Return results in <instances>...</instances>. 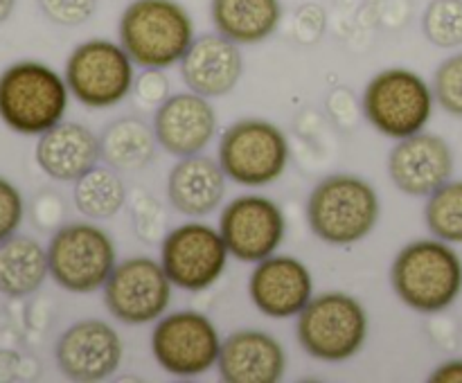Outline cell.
I'll use <instances>...</instances> for the list:
<instances>
[{
    "label": "cell",
    "mask_w": 462,
    "mask_h": 383,
    "mask_svg": "<svg viewBox=\"0 0 462 383\" xmlns=\"http://www.w3.org/2000/svg\"><path fill=\"white\" fill-rule=\"evenodd\" d=\"M391 287L409 309L436 315L462 293V260L442 239H418L402 248L391 266Z\"/></svg>",
    "instance_id": "obj_1"
},
{
    "label": "cell",
    "mask_w": 462,
    "mask_h": 383,
    "mask_svg": "<svg viewBox=\"0 0 462 383\" xmlns=\"http://www.w3.org/2000/svg\"><path fill=\"white\" fill-rule=\"evenodd\" d=\"M194 39V21L179 0H131L117 23V41L140 68L179 66Z\"/></svg>",
    "instance_id": "obj_2"
},
{
    "label": "cell",
    "mask_w": 462,
    "mask_h": 383,
    "mask_svg": "<svg viewBox=\"0 0 462 383\" xmlns=\"http://www.w3.org/2000/svg\"><path fill=\"white\" fill-rule=\"evenodd\" d=\"M382 201L373 185L356 174H329L307 198L310 230L329 246H355L379 223Z\"/></svg>",
    "instance_id": "obj_3"
},
{
    "label": "cell",
    "mask_w": 462,
    "mask_h": 383,
    "mask_svg": "<svg viewBox=\"0 0 462 383\" xmlns=\"http://www.w3.org/2000/svg\"><path fill=\"white\" fill-rule=\"evenodd\" d=\"M66 77L41 61H16L0 72V120L21 135L45 133L66 117Z\"/></svg>",
    "instance_id": "obj_4"
},
{
    "label": "cell",
    "mask_w": 462,
    "mask_h": 383,
    "mask_svg": "<svg viewBox=\"0 0 462 383\" xmlns=\"http://www.w3.org/2000/svg\"><path fill=\"white\" fill-rule=\"evenodd\" d=\"M368 311L355 296L328 291L314 296L296 315V338L307 356L323 363H343L368 341Z\"/></svg>",
    "instance_id": "obj_5"
},
{
    "label": "cell",
    "mask_w": 462,
    "mask_h": 383,
    "mask_svg": "<svg viewBox=\"0 0 462 383\" xmlns=\"http://www.w3.org/2000/svg\"><path fill=\"white\" fill-rule=\"evenodd\" d=\"M361 108L373 129L391 140H402L424 131L433 117L436 95L422 75L393 66L365 84Z\"/></svg>",
    "instance_id": "obj_6"
},
{
    "label": "cell",
    "mask_w": 462,
    "mask_h": 383,
    "mask_svg": "<svg viewBox=\"0 0 462 383\" xmlns=\"http://www.w3.org/2000/svg\"><path fill=\"white\" fill-rule=\"evenodd\" d=\"M50 278L68 293H93L106 284L117 264L111 234L90 221H72L50 234Z\"/></svg>",
    "instance_id": "obj_7"
},
{
    "label": "cell",
    "mask_w": 462,
    "mask_h": 383,
    "mask_svg": "<svg viewBox=\"0 0 462 383\" xmlns=\"http://www.w3.org/2000/svg\"><path fill=\"white\" fill-rule=\"evenodd\" d=\"M217 160L233 183L266 187L287 171L291 147L278 124L262 117H242L221 133Z\"/></svg>",
    "instance_id": "obj_8"
},
{
    "label": "cell",
    "mask_w": 462,
    "mask_h": 383,
    "mask_svg": "<svg viewBox=\"0 0 462 383\" xmlns=\"http://www.w3.org/2000/svg\"><path fill=\"white\" fill-rule=\"evenodd\" d=\"M63 77L70 95L81 106L104 111L131 95L135 63L120 41L88 39L68 54Z\"/></svg>",
    "instance_id": "obj_9"
},
{
    "label": "cell",
    "mask_w": 462,
    "mask_h": 383,
    "mask_svg": "<svg viewBox=\"0 0 462 383\" xmlns=\"http://www.w3.org/2000/svg\"><path fill=\"white\" fill-rule=\"evenodd\" d=\"M221 336L217 324L201 311H174L156 320L152 354L167 374L197 378L219 363Z\"/></svg>",
    "instance_id": "obj_10"
},
{
    "label": "cell",
    "mask_w": 462,
    "mask_h": 383,
    "mask_svg": "<svg viewBox=\"0 0 462 383\" xmlns=\"http://www.w3.org/2000/svg\"><path fill=\"white\" fill-rule=\"evenodd\" d=\"M170 275L161 261L147 255L117 261L102 287L104 306L122 324H149L167 314L171 302Z\"/></svg>",
    "instance_id": "obj_11"
},
{
    "label": "cell",
    "mask_w": 462,
    "mask_h": 383,
    "mask_svg": "<svg viewBox=\"0 0 462 383\" xmlns=\"http://www.w3.org/2000/svg\"><path fill=\"white\" fill-rule=\"evenodd\" d=\"M228 257L219 228L197 219L167 230L161 242L162 269L174 287L189 293L215 287L224 275Z\"/></svg>",
    "instance_id": "obj_12"
},
{
    "label": "cell",
    "mask_w": 462,
    "mask_h": 383,
    "mask_svg": "<svg viewBox=\"0 0 462 383\" xmlns=\"http://www.w3.org/2000/svg\"><path fill=\"white\" fill-rule=\"evenodd\" d=\"M217 228L230 255L244 264L275 255L287 237L282 207L264 194H242L226 203Z\"/></svg>",
    "instance_id": "obj_13"
},
{
    "label": "cell",
    "mask_w": 462,
    "mask_h": 383,
    "mask_svg": "<svg viewBox=\"0 0 462 383\" xmlns=\"http://www.w3.org/2000/svg\"><path fill=\"white\" fill-rule=\"evenodd\" d=\"M125 356V342L113 324L99 318L72 323L54 345L59 372L77 383L106 381L117 372Z\"/></svg>",
    "instance_id": "obj_14"
},
{
    "label": "cell",
    "mask_w": 462,
    "mask_h": 383,
    "mask_svg": "<svg viewBox=\"0 0 462 383\" xmlns=\"http://www.w3.org/2000/svg\"><path fill=\"white\" fill-rule=\"evenodd\" d=\"M454 174V151L442 135L420 131L395 140L388 153V176L406 196L427 198Z\"/></svg>",
    "instance_id": "obj_15"
},
{
    "label": "cell",
    "mask_w": 462,
    "mask_h": 383,
    "mask_svg": "<svg viewBox=\"0 0 462 383\" xmlns=\"http://www.w3.org/2000/svg\"><path fill=\"white\" fill-rule=\"evenodd\" d=\"M153 133L158 147L174 158L203 153L219 131V117L210 97L185 90L170 95L153 111Z\"/></svg>",
    "instance_id": "obj_16"
},
{
    "label": "cell",
    "mask_w": 462,
    "mask_h": 383,
    "mask_svg": "<svg viewBox=\"0 0 462 383\" xmlns=\"http://www.w3.org/2000/svg\"><path fill=\"white\" fill-rule=\"evenodd\" d=\"M248 296L266 318H296L314 297V278L305 261L291 255H271L253 266Z\"/></svg>",
    "instance_id": "obj_17"
},
{
    "label": "cell",
    "mask_w": 462,
    "mask_h": 383,
    "mask_svg": "<svg viewBox=\"0 0 462 383\" xmlns=\"http://www.w3.org/2000/svg\"><path fill=\"white\" fill-rule=\"evenodd\" d=\"M179 68L188 90L210 99L224 97L233 93L242 79L244 57L235 41L212 32L194 39Z\"/></svg>",
    "instance_id": "obj_18"
},
{
    "label": "cell",
    "mask_w": 462,
    "mask_h": 383,
    "mask_svg": "<svg viewBox=\"0 0 462 383\" xmlns=\"http://www.w3.org/2000/svg\"><path fill=\"white\" fill-rule=\"evenodd\" d=\"M287 363V351L273 333L239 329L221 342L217 369L226 383H278Z\"/></svg>",
    "instance_id": "obj_19"
},
{
    "label": "cell",
    "mask_w": 462,
    "mask_h": 383,
    "mask_svg": "<svg viewBox=\"0 0 462 383\" xmlns=\"http://www.w3.org/2000/svg\"><path fill=\"white\" fill-rule=\"evenodd\" d=\"M34 160L39 169L52 180L75 183L102 160L99 135H95V131L81 122L61 120L39 135Z\"/></svg>",
    "instance_id": "obj_20"
},
{
    "label": "cell",
    "mask_w": 462,
    "mask_h": 383,
    "mask_svg": "<svg viewBox=\"0 0 462 383\" xmlns=\"http://www.w3.org/2000/svg\"><path fill=\"white\" fill-rule=\"evenodd\" d=\"M226 180L228 176L215 158L203 153L176 158L167 176V198L179 214L201 219L221 207Z\"/></svg>",
    "instance_id": "obj_21"
},
{
    "label": "cell",
    "mask_w": 462,
    "mask_h": 383,
    "mask_svg": "<svg viewBox=\"0 0 462 383\" xmlns=\"http://www.w3.org/2000/svg\"><path fill=\"white\" fill-rule=\"evenodd\" d=\"M210 21L215 32L237 45L269 41L282 23L280 0H210Z\"/></svg>",
    "instance_id": "obj_22"
},
{
    "label": "cell",
    "mask_w": 462,
    "mask_h": 383,
    "mask_svg": "<svg viewBox=\"0 0 462 383\" xmlns=\"http://www.w3.org/2000/svg\"><path fill=\"white\" fill-rule=\"evenodd\" d=\"M50 275L48 248L27 234L0 242V296L27 297L39 291Z\"/></svg>",
    "instance_id": "obj_23"
},
{
    "label": "cell",
    "mask_w": 462,
    "mask_h": 383,
    "mask_svg": "<svg viewBox=\"0 0 462 383\" xmlns=\"http://www.w3.org/2000/svg\"><path fill=\"white\" fill-rule=\"evenodd\" d=\"M102 160L117 171L144 169L156 158L158 140L153 126L140 117H117L99 135Z\"/></svg>",
    "instance_id": "obj_24"
},
{
    "label": "cell",
    "mask_w": 462,
    "mask_h": 383,
    "mask_svg": "<svg viewBox=\"0 0 462 383\" xmlns=\"http://www.w3.org/2000/svg\"><path fill=\"white\" fill-rule=\"evenodd\" d=\"M129 201L122 171L111 165H95L81 178L75 180L72 187V203L84 216L93 221L113 219Z\"/></svg>",
    "instance_id": "obj_25"
},
{
    "label": "cell",
    "mask_w": 462,
    "mask_h": 383,
    "mask_svg": "<svg viewBox=\"0 0 462 383\" xmlns=\"http://www.w3.org/2000/svg\"><path fill=\"white\" fill-rule=\"evenodd\" d=\"M424 221L429 233L447 243H462V180H447L427 196Z\"/></svg>",
    "instance_id": "obj_26"
},
{
    "label": "cell",
    "mask_w": 462,
    "mask_h": 383,
    "mask_svg": "<svg viewBox=\"0 0 462 383\" xmlns=\"http://www.w3.org/2000/svg\"><path fill=\"white\" fill-rule=\"evenodd\" d=\"M422 34L440 50L462 45V0H431L422 14Z\"/></svg>",
    "instance_id": "obj_27"
},
{
    "label": "cell",
    "mask_w": 462,
    "mask_h": 383,
    "mask_svg": "<svg viewBox=\"0 0 462 383\" xmlns=\"http://www.w3.org/2000/svg\"><path fill=\"white\" fill-rule=\"evenodd\" d=\"M131 221L140 242L156 246L167 234V212L147 189H138L131 198Z\"/></svg>",
    "instance_id": "obj_28"
},
{
    "label": "cell",
    "mask_w": 462,
    "mask_h": 383,
    "mask_svg": "<svg viewBox=\"0 0 462 383\" xmlns=\"http://www.w3.org/2000/svg\"><path fill=\"white\" fill-rule=\"evenodd\" d=\"M431 88L438 106L462 120V52L451 54L438 66Z\"/></svg>",
    "instance_id": "obj_29"
},
{
    "label": "cell",
    "mask_w": 462,
    "mask_h": 383,
    "mask_svg": "<svg viewBox=\"0 0 462 383\" xmlns=\"http://www.w3.org/2000/svg\"><path fill=\"white\" fill-rule=\"evenodd\" d=\"M50 23L61 27H77L90 21L97 9V0H36Z\"/></svg>",
    "instance_id": "obj_30"
},
{
    "label": "cell",
    "mask_w": 462,
    "mask_h": 383,
    "mask_svg": "<svg viewBox=\"0 0 462 383\" xmlns=\"http://www.w3.org/2000/svg\"><path fill=\"white\" fill-rule=\"evenodd\" d=\"M30 216L32 223L36 225V230L41 233H50L61 228L63 221H66V201L59 192L54 189H41L34 198H32L30 205Z\"/></svg>",
    "instance_id": "obj_31"
},
{
    "label": "cell",
    "mask_w": 462,
    "mask_h": 383,
    "mask_svg": "<svg viewBox=\"0 0 462 383\" xmlns=\"http://www.w3.org/2000/svg\"><path fill=\"white\" fill-rule=\"evenodd\" d=\"M328 27V14L320 5L305 3L291 18V36L298 45H316Z\"/></svg>",
    "instance_id": "obj_32"
},
{
    "label": "cell",
    "mask_w": 462,
    "mask_h": 383,
    "mask_svg": "<svg viewBox=\"0 0 462 383\" xmlns=\"http://www.w3.org/2000/svg\"><path fill=\"white\" fill-rule=\"evenodd\" d=\"M131 95H134L138 106L153 108V111H156V108L171 95L170 79H167L165 70H158V68H143V72L135 75Z\"/></svg>",
    "instance_id": "obj_33"
},
{
    "label": "cell",
    "mask_w": 462,
    "mask_h": 383,
    "mask_svg": "<svg viewBox=\"0 0 462 383\" xmlns=\"http://www.w3.org/2000/svg\"><path fill=\"white\" fill-rule=\"evenodd\" d=\"M25 216V201L23 194L12 180L0 176V242L18 233Z\"/></svg>",
    "instance_id": "obj_34"
},
{
    "label": "cell",
    "mask_w": 462,
    "mask_h": 383,
    "mask_svg": "<svg viewBox=\"0 0 462 383\" xmlns=\"http://www.w3.org/2000/svg\"><path fill=\"white\" fill-rule=\"evenodd\" d=\"M325 106H328L329 117L341 126L343 131H352L359 122V113H364L361 102L356 99V95L352 93L346 86H337L332 88V93L325 99Z\"/></svg>",
    "instance_id": "obj_35"
},
{
    "label": "cell",
    "mask_w": 462,
    "mask_h": 383,
    "mask_svg": "<svg viewBox=\"0 0 462 383\" xmlns=\"http://www.w3.org/2000/svg\"><path fill=\"white\" fill-rule=\"evenodd\" d=\"M32 359H23L14 350H0V381H21L27 378L25 372L32 374V378L39 377V369H27Z\"/></svg>",
    "instance_id": "obj_36"
},
{
    "label": "cell",
    "mask_w": 462,
    "mask_h": 383,
    "mask_svg": "<svg viewBox=\"0 0 462 383\" xmlns=\"http://www.w3.org/2000/svg\"><path fill=\"white\" fill-rule=\"evenodd\" d=\"M429 381L433 383H462V359H449L445 363L438 365L431 374Z\"/></svg>",
    "instance_id": "obj_37"
},
{
    "label": "cell",
    "mask_w": 462,
    "mask_h": 383,
    "mask_svg": "<svg viewBox=\"0 0 462 383\" xmlns=\"http://www.w3.org/2000/svg\"><path fill=\"white\" fill-rule=\"evenodd\" d=\"M16 3L18 0H0V25L12 18L14 9H16Z\"/></svg>",
    "instance_id": "obj_38"
},
{
    "label": "cell",
    "mask_w": 462,
    "mask_h": 383,
    "mask_svg": "<svg viewBox=\"0 0 462 383\" xmlns=\"http://www.w3.org/2000/svg\"><path fill=\"white\" fill-rule=\"evenodd\" d=\"M0 314H3V305H0Z\"/></svg>",
    "instance_id": "obj_39"
}]
</instances>
